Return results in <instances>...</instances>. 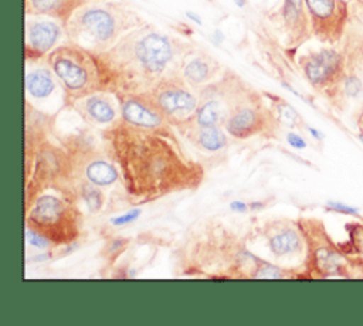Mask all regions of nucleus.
<instances>
[{
  "instance_id": "1",
  "label": "nucleus",
  "mask_w": 363,
  "mask_h": 326,
  "mask_svg": "<svg viewBox=\"0 0 363 326\" xmlns=\"http://www.w3.org/2000/svg\"><path fill=\"white\" fill-rule=\"evenodd\" d=\"M180 136L169 120L132 123L119 116L102 128L101 140L130 204L194 190L203 183L204 167L190 156Z\"/></svg>"
},
{
  "instance_id": "2",
  "label": "nucleus",
  "mask_w": 363,
  "mask_h": 326,
  "mask_svg": "<svg viewBox=\"0 0 363 326\" xmlns=\"http://www.w3.org/2000/svg\"><path fill=\"white\" fill-rule=\"evenodd\" d=\"M191 47L146 21L99 57L115 94L147 92L163 77L179 71L183 55Z\"/></svg>"
},
{
  "instance_id": "3",
  "label": "nucleus",
  "mask_w": 363,
  "mask_h": 326,
  "mask_svg": "<svg viewBox=\"0 0 363 326\" xmlns=\"http://www.w3.org/2000/svg\"><path fill=\"white\" fill-rule=\"evenodd\" d=\"M143 23L146 20L126 3L91 0L79 7L67 21L65 38L101 54Z\"/></svg>"
},
{
  "instance_id": "4",
  "label": "nucleus",
  "mask_w": 363,
  "mask_h": 326,
  "mask_svg": "<svg viewBox=\"0 0 363 326\" xmlns=\"http://www.w3.org/2000/svg\"><path fill=\"white\" fill-rule=\"evenodd\" d=\"M45 61L61 85L67 106L94 92H113L99 54L85 47L64 41L47 55Z\"/></svg>"
},
{
  "instance_id": "5",
  "label": "nucleus",
  "mask_w": 363,
  "mask_h": 326,
  "mask_svg": "<svg viewBox=\"0 0 363 326\" xmlns=\"http://www.w3.org/2000/svg\"><path fill=\"white\" fill-rule=\"evenodd\" d=\"M26 228L45 238L51 247L74 244L81 235L82 214L78 201L62 194H40L26 208Z\"/></svg>"
},
{
  "instance_id": "6",
  "label": "nucleus",
  "mask_w": 363,
  "mask_h": 326,
  "mask_svg": "<svg viewBox=\"0 0 363 326\" xmlns=\"http://www.w3.org/2000/svg\"><path fill=\"white\" fill-rule=\"evenodd\" d=\"M305 237L306 254L303 259L308 278H352L354 266L343 248L330 238L322 220L302 217L298 220Z\"/></svg>"
},
{
  "instance_id": "7",
  "label": "nucleus",
  "mask_w": 363,
  "mask_h": 326,
  "mask_svg": "<svg viewBox=\"0 0 363 326\" xmlns=\"http://www.w3.org/2000/svg\"><path fill=\"white\" fill-rule=\"evenodd\" d=\"M252 89L234 71L225 69L217 79L199 89V106L191 120L203 126L224 128L234 109Z\"/></svg>"
},
{
  "instance_id": "8",
  "label": "nucleus",
  "mask_w": 363,
  "mask_h": 326,
  "mask_svg": "<svg viewBox=\"0 0 363 326\" xmlns=\"http://www.w3.org/2000/svg\"><path fill=\"white\" fill-rule=\"evenodd\" d=\"M299 69L309 86L329 102L345 75V54L337 45H326L298 57Z\"/></svg>"
},
{
  "instance_id": "9",
  "label": "nucleus",
  "mask_w": 363,
  "mask_h": 326,
  "mask_svg": "<svg viewBox=\"0 0 363 326\" xmlns=\"http://www.w3.org/2000/svg\"><path fill=\"white\" fill-rule=\"evenodd\" d=\"M147 94L174 128L190 122L199 106V91L177 71L163 77Z\"/></svg>"
},
{
  "instance_id": "10",
  "label": "nucleus",
  "mask_w": 363,
  "mask_h": 326,
  "mask_svg": "<svg viewBox=\"0 0 363 326\" xmlns=\"http://www.w3.org/2000/svg\"><path fill=\"white\" fill-rule=\"evenodd\" d=\"M279 123L271 105L258 91L252 89L227 119L224 130L235 139H248L261 133L275 136Z\"/></svg>"
},
{
  "instance_id": "11",
  "label": "nucleus",
  "mask_w": 363,
  "mask_h": 326,
  "mask_svg": "<svg viewBox=\"0 0 363 326\" xmlns=\"http://www.w3.org/2000/svg\"><path fill=\"white\" fill-rule=\"evenodd\" d=\"M305 4L313 38L325 45H339L352 18L350 0H305Z\"/></svg>"
},
{
  "instance_id": "12",
  "label": "nucleus",
  "mask_w": 363,
  "mask_h": 326,
  "mask_svg": "<svg viewBox=\"0 0 363 326\" xmlns=\"http://www.w3.org/2000/svg\"><path fill=\"white\" fill-rule=\"evenodd\" d=\"M65 37V26L51 17L24 14V61L45 60Z\"/></svg>"
},
{
  "instance_id": "13",
  "label": "nucleus",
  "mask_w": 363,
  "mask_h": 326,
  "mask_svg": "<svg viewBox=\"0 0 363 326\" xmlns=\"http://www.w3.org/2000/svg\"><path fill=\"white\" fill-rule=\"evenodd\" d=\"M269 252L277 259H305L306 242L298 221L275 218L264 224L261 230Z\"/></svg>"
},
{
  "instance_id": "14",
  "label": "nucleus",
  "mask_w": 363,
  "mask_h": 326,
  "mask_svg": "<svg viewBox=\"0 0 363 326\" xmlns=\"http://www.w3.org/2000/svg\"><path fill=\"white\" fill-rule=\"evenodd\" d=\"M72 108L79 118L91 126L106 128L121 116L118 95L111 91H99L74 101Z\"/></svg>"
},
{
  "instance_id": "15",
  "label": "nucleus",
  "mask_w": 363,
  "mask_h": 326,
  "mask_svg": "<svg viewBox=\"0 0 363 326\" xmlns=\"http://www.w3.org/2000/svg\"><path fill=\"white\" fill-rule=\"evenodd\" d=\"M278 20L288 50H298L313 37L305 0H282L278 9Z\"/></svg>"
},
{
  "instance_id": "16",
  "label": "nucleus",
  "mask_w": 363,
  "mask_h": 326,
  "mask_svg": "<svg viewBox=\"0 0 363 326\" xmlns=\"http://www.w3.org/2000/svg\"><path fill=\"white\" fill-rule=\"evenodd\" d=\"M225 68L211 54L191 47L182 58L179 74L197 91L217 79Z\"/></svg>"
},
{
  "instance_id": "17",
  "label": "nucleus",
  "mask_w": 363,
  "mask_h": 326,
  "mask_svg": "<svg viewBox=\"0 0 363 326\" xmlns=\"http://www.w3.org/2000/svg\"><path fill=\"white\" fill-rule=\"evenodd\" d=\"M24 89L26 99L44 101L48 99L60 85L55 74L50 68L45 60L38 61H24Z\"/></svg>"
},
{
  "instance_id": "18",
  "label": "nucleus",
  "mask_w": 363,
  "mask_h": 326,
  "mask_svg": "<svg viewBox=\"0 0 363 326\" xmlns=\"http://www.w3.org/2000/svg\"><path fill=\"white\" fill-rule=\"evenodd\" d=\"M176 129L189 143L206 152H218L228 145V137L224 128L203 126L190 120Z\"/></svg>"
},
{
  "instance_id": "19",
  "label": "nucleus",
  "mask_w": 363,
  "mask_h": 326,
  "mask_svg": "<svg viewBox=\"0 0 363 326\" xmlns=\"http://www.w3.org/2000/svg\"><path fill=\"white\" fill-rule=\"evenodd\" d=\"M91 0H24V14H38L55 18L64 26L71 16Z\"/></svg>"
},
{
  "instance_id": "20",
  "label": "nucleus",
  "mask_w": 363,
  "mask_h": 326,
  "mask_svg": "<svg viewBox=\"0 0 363 326\" xmlns=\"http://www.w3.org/2000/svg\"><path fill=\"white\" fill-rule=\"evenodd\" d=\"M346 228L349 231V242L342 248L349 255L354 269L363 271V224L350 223Z\"/></svg>"
},
{
  "instance_id": "21",
  "label": "nucleus",
  "mask_w": 363,
  "mask_h": 326,
  "mask_svg": "<svg viewBox=\"0 0 363 326\" xmlns=\"http://www.w3.org/2000/svg\"><path fill=\"white\" fill-rule=\"evenodd\" d=\"M352 17L363 24V0H350Z\"/></svg>"
},
{
  "instance_id": "22",
  "label": "nucleus",
  "mask_w": 363,
  "mask_h": 326,
  "mask_svg": "<svg viewBox=\"0 0 363 326\" xmlns=\"http://www.w3.org/2000/svg\"><path fill=\"white\" fill-rule=\"evenodd\" d=\"M286 140L289 142V145H292L294 147H298V149H302V147L306 146V142L299 135H296L294 132H289L286 135Z\"/></svg>"
},
{
  "instance_id": "23",
  "label": "nucleus",
  "mask_w": 363,
  "mask_h": 326,
  "mask_svg": "<svg viewBox=\"0 0 363 326\" xmlns=\"http://www.w3.org/2000/svg\"><path fill=\"white\" fill-rule=\"evenodd\" d=\"M138 215H139V210H136V211H130V213H128L126 215H121V217H118V218H113V220H112V223H113V224H116V225L128 224V223L133 221L135 218H138Z\"/></svg>"
},
{
  "instance_id": "24",
  "label": "nucleus",
  "mask_w": 363,
  "mask_h": 326,
  "mask_svg": "<svg viewBox=\"0 0 363 326\" xmlns=\"http://www.w3.org/2000/svg\"><path fill=\"white\" fill-rule=\"evenodd\" d=\"M354 122H356L357 129L360 130V137H363V102H362V105L359 106V109L356 111Z\"/></svg>"
},
{
  "instance_id": "25",
  "label": "nucleus",
  "mask_w": 363,
  "mask_h": 326,
  "mask_svg": "<svg viewBox=\"0 0 363 326\" xmlns=\"http://www.w3.org/2000/svg\"><path fill=\"white\" fill-rule=\"evenodd\" d=\"M332 210H335V211H343V213H354L356 210H353V208H350V207H347V206H343V204H339V203H329L328 204Z\"/></svg>"
},
{
  "instance_id": "26",
  "label": "nucleus",
  "mask_w": 363,
  "mask_h": 326,
  "mask_svg": "<svg viewBox=\"0 0 363 326\" xmlns=\"http://www.w3.org/2000/svg\"><path fill=\"white\" fill-rule=\"evenodd\" d=\"M233 208H235V210H240V211H245L247 206H245V204H242V203H238V201H235V203H233Z\"/></svg>"
}]
</instances>
